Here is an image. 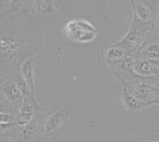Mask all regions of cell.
Here are the masks:
<instances>
[{
	"label": "cell",
	"mask_w": 159,
	"mask_h": 142,
	"mask_svg": "<svg viewBox=\"0 0 159 142\" xmlns=\"http://www.w3.org/2000/svg\"><path fill=\"white\" fill-rule=\"evenodd\" d=\"M153 29V25L145 24L133 16L128 32L119 42L115 43V46L121 47L126 52H137L144 44L146 36Z\"/></svg>",
	"instance_id": "cell-1"
},
{
	"label": "cell",
	"mask_w": 159,
	"mask_h": 142,
	"mask_svg": "<svg viewBox=\"0 0 159 142\" xmlns=\"http://www.w3.org/2000/svg\"><path fill=\"white\" fill-rule=\"evenodd\" d=\"M66 38L77 43H89L97 37L95 25L84 18H74L68 20L63 27Z\"/></svg>",
	"instance_id": "cell-2"
},
{
	"label": "cell",
	"mask_w": 159,
	"mask_h": 142,
	"mask_svg": "<svg viewBox=\"0 0 159 142\" xmlns=\"http://www.w3.org/2000/svg\"><path fill=\"white\" fill-rule=\"evenodd\" d=\"M123 86H125L132 96H134L140 101L149 105L158 104L159 87L150 84L145 79H142V80L135 82V84L129 87L125 83H123Z\"/></svg>",
	"instance_id": "cell-3"
},
{
	"label": "cell",
	"mask_w": 159,
	"mask_h": 142,
	"mask_svg": "<svg viewBox=\"0 0 159 142\" xmlns=\"http://www.w3.org/2000/svg\"><path fill=\"white\" fill-rule=\"evenodd\" d=\"M132 71L139 78L159 79V61L150 59H136Z\"/></svg>",
	"instance_id": "cell-4"
},
{
	"label": "cell",
	"mask_w": 159,
	"mask_h": 142,
	"mask_svg": "<svg viewBox=\"0 0 159 142\" xmlns=\"http://www.w3.org/2000/svg\"><path fill=\"white\" fill-rule=\"evenodd\" d=\"M20 40L13 34H0V61H10L19 51Z\"/></svg>",
	"instance_id": "cell-5"
},
{
	"label": "cell",
	"mask_w": 159,
	"mask_h": 142,
	"mask_svg": "<svg viewBox=\"0 0 159 142\" xmlns=\"http://www.w3.org/2000/svg\"><path fill=\"white\" fill-rule=\"evenodd\" d=\"M133 16L142 22L154 26L155 8L143 1H131Z\"/></svg>",
	"instance_id": "cell-6"
},
{
	"label": "cell",
	"mask_w": 159,
	"mask_h": 142,
	"mask_svg": "<svg viewBox=\"0 0 159 142\" xmlns=\"http://www.w3.org/2000/svg\"><path fill=\"white\" fill-rule=\"evenodd\" d=\"M69 116V111L66 109H58L46 118L43 124V130L45 135H52L59 130L66 123Z\"/></svg>",
	"instance_id": "cell-7"
},
{
	"label": "cell",
	"mask_w": 159,
	"mask_h": 142,
	"mask_svg": "<svg viewBox=\"0 0 159 142\" xmlns=\"http://www.w3.org/2000/svg\"><path fill=\"white\" fill-rule=\"evenodd\" d=\"M20 75L27 84L32 99L34 100V92H35V83H34V66L30 59L25 60L20 66Z\"/></svg>",
	"instance_id": "cell-8"
},
{
	"label": "cell",
	"mask_w": 159,
	"mask_h": 142,
	"mask_svg": "<svg viewBox=\"0 0 159 142\" xmlns=\"http://www.w3.org/2000/svg\"><path fill=\"white\" fill-rule=\"evenodd\" d=\"M34 107L33 102L29 98H24V102L20 107L16 118V123L19 127H25L33 118Z\"/></svg>",
	"instance_id": "cell-9"
},
{
	"label": "cell",
	"mask_w": 159,
	"mask_h": 142,
	"mask_svg": "<svg viewBox=\"0 0 159 142\" xmlns=\"http://www.w3.org/2000/svg\"><path fill=\"white\" fill-rule=\"evenodd\" d=\"M138 59H150L159 61V38L144 43L140 49L136 52Z\"/></svg>",
	"instance_id": "cell-10"
},
{
	"label": "cell",
	"mask_w": 159,
	"mask_h": 142,
	"mask_svg": "<svg viewBox=\"0 0 159 142\" xmlns=\"http://www.w3.org/2000/svg\"><path fill=\"white\" fill-rule=\"evenodd\" d=\"M123 100H124L125 106L131 110H143L150 106L149 105L140 101L136 99L134 96H132L128 92L125 86H123Z\"/></svg>",
	"instance_id": "cell-11"
},
{
	"label": "cell",
	"mask_w": 159,
	"mask_h": 142,
	"mask_svg": "<svg viewBox=\"0 0 159 142\" xmlns=\"http://www.w3.org/2000/svg\"><path fill=\"white\" fill-rule=\"evenodd\" d=\"M126 56H127V52L125 49L115 45L109 47L106 52V57L111 61H119Z\"/></svg>",
	"instance_id": "cell-12"
},
{
	"label": "cell",
	"mask_w": 159,
	"mask_h": 142,
	"mask_svg": "<svg viewBox=\"0 0 159 142\" xmlns=\"http://www.w3.org/2000/svg\"><path fill=\"white\" fill-rule=\"evenodd\" d=\"M37 10L42 14L48 15L56 11V5L52 1H39L37 5Z\"/></svg>",
	"instance_id": "cell-13"
},
{
	"label": "cell",
	"mask_w": 159,
	"mask_h": 142,
	"mask_svg": "<svg viewBox=\"0 0 159 142\" xmlns=\"http://www.w3.org/2000/svg\"><path fill=\"white\" fill-rule=\"evenodd\" d=\"M11 122H12V117L11 114L0 113V125L10 124Z\"/></svg>",
	"instance_id": "cell-14"
},
{
	"label": "cell",
	"mask_w": 159,
	"mask_h": 142,
	"mask_svg": "<svg viewBox=\"0 0 159 142\" xmlns=\"http://www.w3.org/2000/svg\"><path fill=\"white\" fill-rule=\"evenodd\" d=\"M159 3V2H158ZM155 20H154V28L157 27L159 29V4L155 5Z\"/></svg>",
	"instance_id": "cell-15"
},
{
	"label": "cell",
	"mask_w": 159,
	"mask_h": 142,
	"mask_svg": "<svg viewBox=\"0 0 159 142\" xmlns=\"http://www.w3.org/2000/svg\"><path fill=\"white\" fill-rule=\"evenodd\" d=\"M148 142H159V137H157V138H155V139H153V140H148Z\"/></svg>",
	"instance_id": "cell-16"
},
{
	"label": "cell",
	"mask_w": 159,
	"mask_h": 142,
	"mask_svg": "<svg viewBox=\"0 0 159 142\" xmlns=\"http://www.w3.org/2000/svg\"><path fill=\"white\" fill-rule=\"evenodd\" d=\"M158 105H159V102H158Z\"/></svg>",
	"instance_id": "cell-17"
},
{
	"label": "cell",
	"mask_w": 159,
	"mask_h": 142,
	"mask_svg": "<svg viewBox=\"0 0 159 142\" xmlns=\"http://www.w3.org/2000/svg\"></svg>",
	"instance_id": "cell-18"
}]
</instances>
